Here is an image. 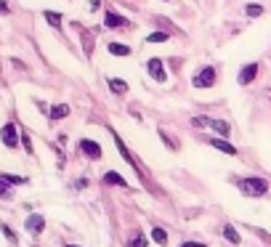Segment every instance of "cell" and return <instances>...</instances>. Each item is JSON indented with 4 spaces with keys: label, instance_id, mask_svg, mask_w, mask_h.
Wrapping results in <instances>:
<instances>
[{
    "label": "cell",
    "instance_id": "obj_1",
    "mask_svg": "<svg viewBox=\"0 0 271 247\" xmlns=\"http://www.w3.org/2000/svg\"><path fill=\"white\" fill-rule=\"evenodd\" d=\"M237 183H239V189L245 194H250V197H266L269 194L266 178H242V181H237Z\"/></svg>",
    "mask_w": 271,
    "mask_h": 247
},
{
    "label": "cell",
    "instance_id": "obj_2",
    "mask_svg": "<svg viewBox=\"0 0 271 247\" xmlns=\"http://www.w3.org/2000/svg\"><path fill=\"white\" fill-rule=\"evenodd\" d=\"M191 85L194 88H210V85H216V69H213V66H200V69L194 72V77H191Z\"/></svg>",
    "mask_w": 271,
    "mask_h": 247
},
{
    "label": "cell",
    "instance_id": "obj_3",
    "mask_svg": "<svg viewBox=\"0 0 271 247\" xmlns=\"http://www.w3.org/2000/svg\"><path fill=\"white\" fill-rule=\"evenodd\" d=\"M0 138H3V144L8 149H16V147H19V131H16L14 122H5V125L0 128Z\"/></svg>",
    "mask_w": 271,
    "mask_h": 247
},
{
    "label": "cell",
    "instance_id": "obj_4",
    "mask_svg": "<svg viewBox=\"0 0 271 247\" xmlns=\"http://www.w3.org/2000/svg\"><path fill=\"white\" fill-rule=\"evenodd\" d=\"M104 27H109V30H125V27H131V21L125 16H120L117 11H104Z\"/></svg>",
    "mask_w": 271,
    "mask_h": 247
},
{
    "label": "cell",
    "instance_id": "obj_5",
    "mask_svg": "<svg viewBox=\"0 0 271 247\" xmlns=\"http://www.w3.org/2000/svg\"><path fill=\"white\" fill-rule=\"evenodd\" d=\"M80 151L88 157V160H101V154H104V149H101L99 141H93V138H83V141H80Z\"/></svg>",
    "mask_w": 271,
    "mask_h": 247
},
{
    "label": "cell",
    "instance_id": "obj_6",
    "mask_svg": "<svg viewBox=\"0 0 271 247\" xmlns=\"http://www.w3.org/2000/svg\"><path fill=\"white\" fill-rule=\"evenodd\" d=\"M146 72H149L157 82L168 80V72H165V66H162V59H149V61H146Z\"/></svg>",
    "mask_w": 271,
    "mask_h": 247
},
{
    "label": "cell",
    "instance_id": "obj_7",
    "mask_svg": "<svg viewBox=\"0 0 271 247\" xmlns=\"http://www.w3.org/2000/svg\"><path fill=\"white\" fill-rule=\"evenodd\" d=\"M24 229H27L30 234H35V237H37V234H40L43 229H45V218L40 215V213H32V215H27Z\"/></svg>",
    "mask_w": 271,
    "mask_h": 247
},
{
    "label": "cell",
    "instance_id": "obj_8",
    "mask_svg": "<svg viewBox=\"0 0 271 247\" xmlns=\"http://www.w3.org/2000/svg\"><path fill=\"white\" fill-rule=\"evenodd\" d=\"M255 77H258V64L253 61V64H245V66H242V69H239V77H237V80H239V85H250Z\"/></svg>",
    "mask_w": 271,
    "mask_h": 247
},
{
    "label": "cell",
    "instance_id": "obj_9",
    "mask_svg": "<svg viewBox=\"0 0 271 247\" xmlns=\"http://www.w3.org/2000/svg\"><path fill=\"white\" fill-rule=\"evenodd\" d=\"M104 183H106V186H120V189H128V181L120 176V173H115V170H106V173H104Z\"/></svg>",
    "mask_w": 271,
    "mask_h": 247
},
{
    "label": "cell",
    "instance_id": "obj_10",
    "mask_svg": "<svg viewBox=\"0 0 271 247\" xmlns=\"http://www.w3.org/2000/svg\"><path fill=\"white\" fill-rule=\"evenodd\" d=\"M210 147H216L218 151H223V154H231V157H237V147H231L226 138H210Z\"/></svg>",
    "mask_w": 271,
    "mask_h": 247
},
{
    "label": "cell",
    "instance_id": "obj_11",
    "mask_svg": "<svg viewBox=\"0 0 271 247\" xmlns=\"http://www.w3.org/2000/svg\"><path fill=\"white\" fill-rule=\"evenodd\" d=\"M67 115H69V106H67V104H53L48 109V117H51V120H64Z\"/></svg>",
    "mask_w": 271,
    "mask_h": 247
},
{
    "label": "cell",
    "instance_id": "obj_12",
    "mask_svg": "<svg viewBox=\"0 0 271 247\" xmlns=\"http://www.w3.org/2000/svg\"><path fill=\"white\" fill-rule=\"evenodd\" d=\"M106 82H109V91L112 93H128V82L122 80V77H109Z\"/></svg>",
    "mask_w": 271,
    "mask_h": 247
},
{
    "label": "cell",
    "instance_id": "obj_13",
    "mask_svg": "<svg viewBox=\"0 0 271 247\" xmlns=\"http://www.w3.org/2000/svg\"><path fill=\"white\" fill-rule=\"evenodd\" d=\"M106 50H109L112 56H122V59H125V56H131V46H122V43H109Z\"/></svg>",
    "mask_w": 271,
    "mask_h": 247
},
{
    "label": "cell",
    "instance_id": "obj_14",
    "mask_svg": "<svg viewBox=\"0 0 271 247\" xmlns=\"http://www.w3.org/2000/svg\"><path fill=\"white\" fill-rule=\"evenodd\" d=\"M223 237H226V239H229V242H231V245H239V242H242L239 231H237V229H234V226H231V223H226V226H223Z\"/></svg>",
    "mask_w": 271,
    "mask_h": 247
},
{
    "label": "cell",
    "instance_id": "obj_15",
    "mask_svg": "<svg viewBox=\"0 0 271 247\" xmlns=\"http://www.w3.org/2000/svg\"><path fill=\"white\" fill-rule=\"evenodd\" d=\"M210 128H213V131H216L221 138H226V136L231 133V125H229V122H223V120H213V125H210Z\"/></svg>",
    "mask_w": 271,
    "mask_h": 247
},
{
    "label": "cell",
    "instance_id": "obj_16",
    "mask_svg": "<svg viewBox=\"0 0 271 247\" xmlns=\"http://www.w3.org/2000/svg\"><path fill=\"white\" fill-rule=\"evenodd\" d=\"M152 239H154L157 245H162V247H165L168 242H170V239H168V231H165V229H160V226H157V229H152Z\"/></svg>",
    "mask_w": 271,
    "mask_h": 247
},
{
    "label": "cell",
    "instance_id": "obj_17",
    "mask_svg": "<svg viewBox=\"0 0 271 247\" xmlns=\"http://www.w3.org/2000/svg\"><path fill=\"white\" fill-rule=\"evenodd\" d=\"M43 16H45V21H48L51 27H56V30L61 27V19H64V16L56 14V11H43Z\"/></svg>",
    "mask_w": 271,
    "mask_h": 247
},
{
    "label": "cell",
    "instance_id": "obj_18",
    "mask_svg": "<svg viewBox=\"0 0 271 247\" xmlns=\"http://www.w3.org/2000/svg\"><path fill=\"white\" fill-rule=\"evenodd\" d=\"M149 245V239H146V234H141V231H136L131 239H128V247H146Z\"/></svg>",
    "mask_w": 271,
    "mask_h": 247
},
{
    "label": "cell",
    "instance_id": "obj_19",
    "mask_svg": "<svg viewBox=\"0 0 271 247\" xmlns=\"http://www.w3.org/2000/svg\"><path fill=\"white\" fill-rule=\"evenodd\" d=\"M245 14L250 16V19H255V16H263V5H258V3H247V5H245Z\"/></svg>",
    "mask_w": 271,
    "mask_h": 247
},
{
    "label": "cell",
    "instance_id": "obj_20",
    "mask_svg": "<svg viewBox=\"0 0 271 247\" xmlns=\"http://www.w3.org/2000/svg\"><path fill=\"white\" fill-rule=\"evenodd\" d=\"M160 138H162V141H165V147H168V149L178 151V141H176V138H173V136H168V133L162 131V128H160Z\"/></svg>",
    "mask_w": 271,
    "mask_h": 247
},
{
    "label": "cell",
    "instance_id": "obj_21",
    "mask_svg": "<svg viewBox=\"0 0 271 247\" xmlns=\"http://www.w3.org/2000/svg\"><path fill=\"white\" fill-rule=\"evenodd\" d=\"M191 125H194V128H210L213 120H210V117H191Z\"/></svg>",
    "mask_w": 271,
    "mask_h": 247
},
{
    "label": "cell",
    "instance_id": "obj_22",
    "mask_svg": "<svg viewBox=\"0 0 271 247\" xmlns=\"http://www.w3.org/2000/svg\"><path fill=\"white\" fill-rule=\"evenodd\" d=\"M168 40V32H152L146 35V43H165Z\"/></svg>",
    "mask_w": 271,
    "mask_h": 247
},
{
    "label": "cell",
    "instance_id": "obj_23",
    "mask_svg": "<svg viewBox=\"0 0 271 247\" xmlns=\"http://www.w3.org/2000/svg\"><path fill=\"white\" fill-rule=\"evenodd\" d=\"M11 197V183L5 181V178H0V199Z\"/></svg>",
    "mask_w": 271,
    "mask_h": 247
},
{
    "label": "cell",
    "instance_id": "obj_24",
    "mask_svg": "<svg viewBox=\"0 0 271 247\" xmlns=\"http://www.w3.org/2000/svg\"><path fill=\"white\" fill-rule=\"evenodd\" d=\"M3 178L11 183V186H24L27 183V178H21V176H3Z\"/></svg>",
    "mask_w": 271,
    "mask_h": 247
},
{
    "label": "cell",
    "instance_id": "obj_25",
    "mask_svg": "<svg viewBox=\"0 0 271 247\" xmlns=\"http://www.w3.org/2000/svg\"><path fill=\"white\" fill-rule=\"evenodd\" d=\"M3 234H5V237H8V239H11V242H16V234H14V231H11V229H8V226H3Z\"/></svg>",
    "mask_w": 271,
    "mask_h": 247
},
{
    "label": "cell",
    "instance_id": "obj_26",
    "mask_svg": "<svg viewBox=\"0 0 271 247\" xmlns=\"http://www.w3.org/2000/svg\"><path fill=\"white\" fill-rule=\"evenodd\" d=\"M21 141H24V149L32 154V144H30V136H24V138H21Z\"/></svg>",
    "mask_w": 271,
    "mask_h": 247
},
{
    "label": "cell",
    "instance_id": "obj_27",
    "mask_svg": "<svg viewBox=\"0 0 271 247\" xmlns=\"http://www.w3.org/2000/svg\"><path fill=\"white\" fill-rule=\"evenodd\" d=\"M8 11H11L8 3H5V0H0V14H8Z\"/></svg>",
    "mask_w": 271,
    "mask_h": 247
},
{
    "label": "cell",
    "instance_id": "obj_28",
    "mask_svg": "<svg viewBox=\"0 0 271 247\" xmlns=\"http://www.w3.org/2000/svg\"><path fill=\"white\" fill-rule=\"evenodd\" d=\"M181 247H207V245H202V242H184Z\"/></svg>",
    "mask_w": 271,
    "mask_h": 247
},
{
    "label": "cell",
    "instance_id": "obj_29",
    "mask_svg": "<svg viewBox=\"0 0 271 247\" xmlns=\"http://www.w3.org/2000/svg\"><path fill=\"white\" fill-rule=\"evenodd\" d=\"M90 8H93V11H99V8H101V0H90Z\"/></svg>",
    "mask_w": 271,
    "mask_h": 247
},
{
    "label": "cell",
    "instance_id": "obj_30",
    "mask_svg": "<svg viewBox=\"0 0 271 247\" xmlns=\"http://www.w3.org/2000/svg\"><path fill=\"white\" fill-rule=\"evenodd\" d=\"M69 247H77V245H69Z\"/></svg>",
    "mask_w": 271,
    "mask_h": 247
}]
</instances>
